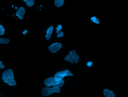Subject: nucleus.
I'll return each mask as SVG.
<instances>
[{
    "label": "nucleus",
    "mask_w": 128,
    "mask_h": 97,
    "mask_svg": "<svg viewBox=\"0 0 128 97\" xmlns=\"http://www.w3.org/2000/svg\"><path fill=\"white\" fill-rule=\"evenodd\" d=\"M2 78L5 83H8L11 86H15L17 83L14 79L13 72L11 69H8L3 73Z\"/></svg>",
    "instance_id": "nucleus-1"
},
{
    "label": "nucleus",
    "mask_w": 128,
    "mask_h": 97,
    "mask_svg": "<svg viewBox=\"0 0 128 97\" xmlns=\"http://www.w3.org/2000/svg\"><path fill=\"white\" fill-rule=\"evenodd\" d=\"M79 56L76 53V50L69 52L68 55L64 59L65 61H68L72 64L77 63L79 60Z\"/></svg>",
    "instance_id": "nucleus-2"
},
{
    "label": "nucleus",
    "mask_w": 128,
    "mask_h": 97,
    "mask_svg": "<svg viewBox=\"0 0 128 97\" xmlns=\"http://www.w3.org/2000/svg\"><path fill=\"white\" fill-rule=\"evenodd\" d=\"M61 90L59 88L54 87L53 88H50L47 87L43 88L41 92V93L42 96L46 97L52 94L55 92L57 93H60Z\"/></svg>",
    "instance_id": "nucleus-3"
},
{
    "label": "nucleus",
    "mask_w": 128,
    "mask_h": 97,
    "mask_svg": "<svg viewBox=\"0 0 128 97\" xmlns=\"http://www.w3.org/2000/svg\"><path fill=\"white\" fill-rule=\"evenodd\" d=\"M73 75H74L72 73L68 70H66L57 72L55 74L54 76L59 81H60L62 80L65 77L72 76Z\"/></svg>",
    "instance_id": "nucleus-4"
},
{
    "label": "nucleus",
    "mask_w": 128,
    "mask_h": 97,
    "mask_svg": "<svg viewBox=\"0 0 128 97\" xmlns=\"http://www.w3.org/2000/svg\"><path fill=\"white\" fill-rule=\"evenodd\" d=\"M61 81H59L55 77H50L46 79L44 81V83L47 87H49L52 86L53 87L59 83Z\"/></svg>",
    "instance_id": "nucleus-5"
},
{
    "label": "nucleus",
    "mask_w": 128,
    "mask_h": 97,
    "mask_svg": "<svg viewBox=\"0 0 128 97\" xmlns=\"http://www.w3.org/2000/svg\"><path fill=\"white\" fill-rule=\"evenodd\" d=\"M62 46V44L61 43L56 42L50 45L48 48L50 52L55 53L59 50L61 48Z\"/></svg>",
    "instance_id": "nucleus-6"
},
{
    "label": "nucleus",
    "mask_w": 128,
    "mask_h": 97,
    "mask_svg": "<svg viewBox=\"0 0 128 97\" xmlns=\"http://www.w3.org/2000/svg\"><path fill=\"white\" fill-rule=\"evenodd\" d=\"M25 10L24 8L23 7H20L17 12L16 14L17 16L21 20L23 19V16L25 13Z\"/></svg>",
    "instance_id": "nucleus-7"
},
{
    "label": "nucleus",
    "mask_w": 128,
    "mask_h": 97,
    "mask_svg": "<svg viewBox=\"0 0 128 97\" xmlns=\"http://www.w3.org/2000/svg\"><path fill=\"white\" fill-rule=\"evenodd\" d=\"M53 26L51 25L49 27L46 31V39L48 40L51 38V34L53 30Z\"/></svg>",
    "instance_id": "nucleus-8"
},
{
    "label": "nucleus",
    "mask_w": 128,
    "mask_h": 97,
    "mask_svg": "<svg viewBox=\"0 0 128 97\" xmlns=\"http://www.w3.org/2000/svg\"><path fill=\"white\" fill-rule=\"evenodd\" d=\"M103 93L106 97H115L113 92L109 89H105L103 91Z\"/></svg>",
    "instance_id": "nucleus-9"
},
{
    "label": "nucleus",
    "mask_w": 128,
    "mask_h": 97,
    "mask_svg": "<svg viewBox=\"0 0 128 97\" xmlns=\"http://www.w3.org/2000/svg\"><path fill=\"white\" fill-rule=\"evenodd\" d=\"M64 0H55L54 4L56 6L60 8L64 5Z\"/></svg>",
    "instance_id": "nucleus-10"
},
{
    "label": "nucleus",
    "mask_w": 128,
    "mask_h": 97,
    "mask_svg": "<svg viewBox=\"0 0 128 97\" xmlns=\"http://www.w3.org/2000/svg\"><path fill=\"white\" fill-rule=\"evenodd\" d=\"M23 1L26 3L27 6L31 7L35 4L34 0H24Z\"/></svg>",
    "instance_id": "nucleus-11"
},
{
    "label": "nucleus",
    "mask_w": 128,
    "mask_h": 97,
    "mask_svg": "<svg viewBox=\"0 0 128 97\" xmlns=\"http://www.w3.org/2000/svg\"><path fill=\"white\" fill-rule=\"evenodd\" d=\"M10 40L8 39H0V44H7L9 42Z\"/></svg>",
    "instance_id": "nucleus-12"
},
{
    "label": "nucleus",
    "mask_w": 128,
    "mask_h": 97,
    "mask_svg": "<svg viewBox=\"0 0 128 97\" xmlns=\"http://www.w3.org/2000/svg\"><path fill=\"white\" fill-rule=\"evenodd\" d=\"M91 20L94 23L97 24H99L100 23L99 19L95 17H91Z\"/></svg>",
    "instance_id": "nucleus-13"
},
{
    "label": "nucleus",
    "mask_w": 128,
    "mask_h": 97,
    "mask_svg": "<svg viewBox=\"0 0 128 97\" xmlns=\"http://www.w3.org/2000/svg\"><path fill=\"white\" fill-rule=\"evenodd\" d=\"M56 33L57 34V37H62L64 36L63 32L60 30H56Z\"/></svg>",
    "instance_id": "nucleus-14"
},
{
    "label": "nucleus",
    "mask_w": 128,
    "mask_h": 97,
    "mask_svg": "<svg viewBox=\"0 0 128 97\" xmlns=\"http://www.w3.org/2000/svg\"><path fill=\"white\" fill-rule=\"evenodd\" d=\"M64 82V81L62 80L61 81V82L59 83L56 85L53 86V87H56L59 88L61 87H62L63 85Z\"/></svg>",
    "instance_id": "nucleus-15"
},
{
    "label": "nucleus",
    "mask_w": 128,
    "mask_h": 97,
    "mask_svg": "<svg viewBox=\"0 0 128 97\" xmlns=\"http://www.w3.org/2000/svg\"><path fill=\"white\" fill-rule=\"evenodd\" d=\"M5 32V30L3 26L2 25H0V35H3Z\"/></svg>",
    "instance_id": "nucleus-16"
},
{
    "label": "nucleus",
    "mask_w": 128,
    "mask_h": 97,
    "mask_svg": "<svg viewBox=\"0 0 128 97\" xmlns=\"http://www.w3.org/2000/svg\"><path fill=\"white\" fill-rule=\"evenodd\" d=\"M62 29V26L61 25H59L57 28L55 29V30H60Z\"/></svg>",
    "instance_id": "nucleus-17"
},
{
    "label": "nucleus",
    "mask_w": 128,
    "mask_h": 97,
    "mask_svg": "<svg viewBox=\"0 0 128 97\" xmlns=\"http://www.w3.org/2000/svg\"><path fill=\"white\" fill-rule=\"evenodd\" d=\"M2 62H0V68L2 69H4L5 68V66L4 64H2Z\"/></svg>",
    "instance_id": "nucleus-18"
},
{
    "label": "nucleus",
    "mask_w": 128,
    "mask_h": 97,
    "mask_svg": "<svg viewBox=\"0 0 128 97\" xmlns=\"http://www.w3.org/2000/svg\"><path fill=\"white\" fill-rule=\"evenodd\" d=\"M92 64V63L91 62H88L87 64V66L88 67L91 66Z\"/></svg>",
    "instance_id": "nucleus-19"
},
{
    "label": "nucleus",
    "mask_w": 128,
    "mask_h": 97,
    "mask_svg": "<svg viewBox=\"0 0 128 97\" xmlns=\"http://www.w3.org/2000/svg\"><path fill=\"white\" fill-rule=\"evenodd\" d=\"M27 31L26 30H25L23 32V33L24 34H25L27 33Z\"/></svg>",
    "instance_id": "nucleus-20"
},
{
    "label": "nucleus",
    "mask_w": 128,
    "mask_h": 97,
    "mask_svg": "<svg viewBox=\"0 0 128 97\" xmlns=\"http://www.w3.org/2000/svg\"><path fill=\"white\" fill-rule=\"evenodd\" d=\"M3 97H4V96H3Z\"/></svg>",
    "instance_id": "nucleus-21"
}]
</instances>
